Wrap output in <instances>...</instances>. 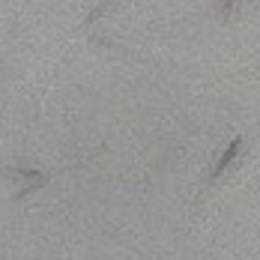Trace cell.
Listing matches in <instances>:
<instances>
[{
    "label": "cell",
    "mask_w": 260,
    "mask_h": 260,
    "mask_svg": "<svg viewBox=\"0 0 260 260\" xmlns=\"http://www.w3.org/2000/svg\"><path fill=\"white\" fill-rule=\"evenodd\" d=\"M239 150H242V135H239V138H234V141L228 144V150L221 153V158L215 161V168H212V174H209V180H207V188H209V185H215V180H218V177L231 168V161L239 156Z\"/></svg>",
    "instance_id": "cell-1"
},
{
    "label": "cell",
    "mask_w": 260,
    "mask_h": 260,
    "mask_svg": "<svg viewBox=\"0 0 260 260\" xmlns=\"http://www.w3.org/2000/svg\"><path fill=\"white\" fill-rule=\"evenodd\" d=\"M111 3H114V0H102V3H99V6H96V9H93V12H90L87 18H84V27H90V24H93V21H99V18H102V15H105V9H108Z\"/></svg>",
    "instance_id": "cell-3"
},
{
    "label": "cell",
    "mask_w": 260,
    "mask_h": 260,
    "mask_svg": "<svg viewBox=\"0 0 260 260\" xmlns=\"http://www.w3.org/2000/svg\"><path fill=\"white\" fill-rule=\"evenodd\" d=\"M234 3H236V0H218V15H221V18H228V15L234 12Z\"/></svg>",
    "instance_id": "cell-4"
},
{
    "label": "cell",
    "mask_w": 260,
    "mask_h": 260,
    "mask_svg": "<svg viewBox=\"0 0 260 260\" xmlns=\"http://www.w3.org/2000/svg\"><path fill=\"white\" fill-rule=\"evenodd\" d=\"M6 174H9V177L30 180L33 185H45V182H48V177H45V174H39V171H30V168H6Z\"/></svg>",
    "instance_id": "cell-2"
}]
</instances>
